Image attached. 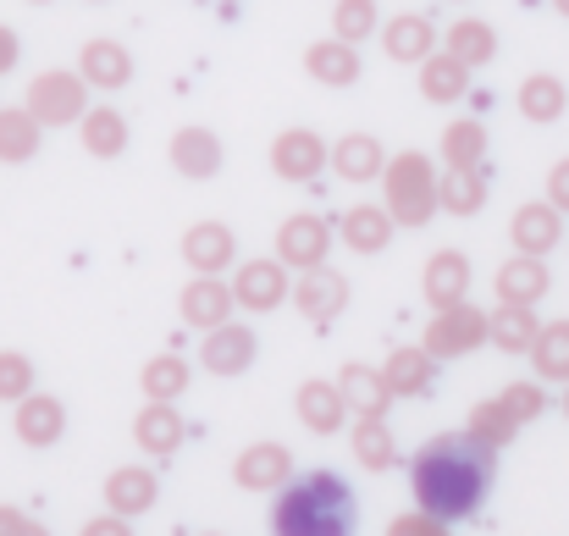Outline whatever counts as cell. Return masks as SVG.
Returning a JSON list of instances; mask_svg holds the SVG:
<instances>
[{
    "mask_svg": "<svg viewBox=\"0 0 569 536\" xmlns=\"http://www.w3.org/2000/svg\"><path fill=\"white\" fill-rule=\"evenodd\" d=\"M139 387H144L150 398L178 404V398L189 393V359H183V355H156L144 370H139Z\"/></svg>",
    "mask_w": 569,
    "mask_h": 536,
    "instance_id": "8d00e7d4",
    "label": "cell"
},
{
    "mask_svg": "<svg viewBox=\"0 0 569 536\" xmlns=\"http://www.w3.org/2000/svg\"><path fill=\"white\" fill-rule=\"evenodd\" d=\"M448 50L476 72V67H487V61L498 56V33H492L481 17H465V22H453V28H448Z\"/></svg>",
    "mask_w": 569,
    "mask_h": 536,
    "instance_id": "d590c367",
    "label": "cell"
},
{
    "mask_svg": "<svg viewBox=\"0 0 569 536\" xmlns=\"http://www.w3.org/2000/svg\"><path fill=\"white\" fill-rule=\"evenodd\" d=\"M387 387L398 393V398H426L431 393V381H437V355L420 344V349H392L387 355Z\"/></svg>",
    "mask_w": 569,
    "mask_h": 536,
    "instance_id": "83f0119b",
    "label": "cell"
},
{
    "mask_svg": "<svg viewBox=\"0 0 569 536\" xmlns=\"http://www.w3.org/2000/svg\"><path fill=\"white\" fill-rule=\"evenodd\" d=\"M470 431H476L487 448H503V443H515L520 420L503 409V398H487V404H476V409H470Z\"/></svg>",
    "mask_w": 569,
    "mask_h": 536,
    "instance_id": "ab89813d",
    "label": "cell"
},
{
    "mask_svg": "<svg viewBox=\"0 0 569 536\" xmlns=\"http://www.w3.org/2000/svg\"><path fill=\"white\" fill-rule=\"evenodd\" d=\"M232 482L243 493H282L293 482V454L282 443H249L232 465Z\"/></svg>",
    "mask_w": 569,
    "mask_h": 536,
    "instance_id": "30bf717a",
    "label": "cell"
},
{
    "mask_svg": "<svg viewBox=\"0 0 569 536\" xmlns=\"http://www.w3.org/2000/svg\"><path fill=\"white\" fill-rule=\"evenodd\" d=\"M470 255L465 249H437L431 260H426V277H420V294H426V305L431 310H453V305H465L470 299Z\"/></svg>",
    "mask_w": 569,
    "mask_h": 536,
    "instance_id": "ba28073f",
    "label": "cell"
},
{
    "mask_svg": "<svg viewBox=\"0 0 569 536\" xmlns=\"http://www.w3.org/2000/svg\"><path fill=\"white\" fill-rule=\"evenodd\" d=\"M305 72L327 89H349V83H360V50L349 39H321L305 50Z\"/></svg>",
    "mask_w": 569,
    "mask_h": 536,
    "instance_id": "d6986e66",
    "label": "cell"
},
{
    "mask_svg": "<svg viewBox=\"0 0 569 536\" xmlns=\"http://www.w3.org/2000/svg\"><path fill=\"white\" fill-rule=\"evenodd\" d=\"M78 536H133V526H128V515H117V509H111V515L89 520V526H83Z\"/></svg>",
    "mask_w": 569,
    "mask_h": 536,
    "instance_id": "bcb514c9",
    "label": "cell"
},
{
    "mask_svg": "<svg viewBox=\"0 0 569 536\" xmlns=\"http://www.w3.org/2000/svg\"><path fill=\"white\" fill-rule=\"evenodd\" d=\"M355 459L366 470H392L398 465V443H392L387 420H377V415H360L355 420Z\"/></svg>",
    "mask_w": 569,
    "mask_h": 536,
    "instance_id": "e575fe53",
    "label": "cell"
},
{
    "mask_svg": "<svg viewBox=\"0 0 569 536\" xmlns=\"http://www.w3.org/2000/svg\"><path fill=\"white\" fill-rule=\"evenodd\" d=\"M553 6H559V11H565V17H569V0H553Z\"/></svg>",
    "mask_w": 569,
    "mask_h": 536,
    "instance_id": "681fc988",
    "label": "cell"
},
{
    "mask_svg": "<svg viewBox=\"0 0 569 536\" xmlns=\"http://www.w3.org/2000/svg\"><path fill=\"white\" fill-rule=\"evenodd\" d=\"M183 437H189V426H183L178 404H167V398H150V404L139 409V420H133V443H139L144 454H156V459H172V454L183 448Z\"/></svg>",
    "mask_w": 569,
    "mask_h": 536,
    "instance_id": "5bb4252c",
    "label": "cell"
},
{
    "mask_svg": "<svg viewBox=\"0 0 569 536\" xmlns=\"http://www.w3.org/2000/svg\"><path fill=\"white\" fill-rule=\"evenodd\" d=\"M232 255H238V238H232L227 221H193L183 232V260L199 277H221L232 266Z\"/></svg>",
    "mask_w": 569,
    "mask_h": 536,
    "instance_id": "9a60e30c",
    "label": "cell"
},
{
    "mask_svg": "<svg viewBox=\"0 0 569 536\" xmlns=\"http://www.w3.org/2000/svg\"><path fill=\"white\" fill-rule=\"evenodd\" d=\"M61 431H67V409H61V398H50V393H28V398L17 404V437H22L28 448H56Z\"/></svg>",
    "mask_w": 569,
    "mask_h": 536,
    "instance_id": "e0dca14e",
    "label": "cell"
},
{
    "mask_svg": "<svg viewBox=\"0 0 569 536\" xmlns=\"http://www.w3.org/2000/svg\"><path fill=\"white\" fill-rule=\"evenodd\" d=\"M172 167L193 182L216 178V172H221V139H216L210 128H178V133H172Z\"/></svg>",
    "mask_w": 569,
    "mask_h": 536,
    "instance_id": "484cf974",
    "label": "cell"
},
{
    "mask_svg": "<svg viewBox=\"0 0 569 536\" xmlns=\"http://www.w3.org/2000/svg\"><path fill=\"white\" fill-rule=\"evenodd\" d=\"M387 536H448V520H437V515H426V509H415V515H398Z\"/></svg>",
    "mask_w": 569,
    "mask_h": 536,
    "instance_id": "ee69618b",
    "label": "cell"
},
{
    "mask_svg": "<svg viewBox=\"0 0 569 536\" xmlns=\"http://www.w3.org/2000/svg\"><path fill=\"white\" fill-rule=\"evenodd\" d=\"M420 95H426L431 106H453V100H465V95H470V67H465L453 50L426 56V61H420Z\"/></svg>",
    "mask_w": 569,
    "mask_h": 536,
    "instance_id": "f1b7e54d",
    "label": "cell"
},
{
    "mask_svg": "<svg viewBox=\"0 0 569 536\" xmlns=\"http://www.w3.org/2000/svg\"><path fill=\"white\" fill-rule=\"evenodd\" d=\"M498 398H503V409H509L520 426H526V420H537V415L548 409V393H542V381H509Z\"/></svg>",
    "mask_w": 569,
    "mask_h": 536,
    "instance_id": "7bdbcfd3",
    "label": "cell"
},
{
    "mask_svg": "<svg viewBox=\"0 0 569 536\" xmlns=\"http://www.w3.org/2000/svg\"><path fill=\"white\" fill-rule=\"evenodd\" d=\"M0 536H50V532H44L39 520H28L22 509H6V504H0Z\"/></svg>",
    "mask_w": 569,
    "mask_h": 536,
    "instance_id": "f6af8a7d",
    "label": "cell"
},
{
    "mask_svg": "<svg viewBox=\"0 0 569 536\" xmlns=\"http://www.w3.org/2000/svg\"><path fill=\"white\" fill-rule=\"evenodd\" d=\"M548 199H553L559 210H569V156L553 167V172H548Z\"/></svg>",
    "mask_w": 569,
    "mask_h": 536,
    "instance_id": "7dc6e473",
    "label": "cell"
},
{
    "mask_svg": "<svg viewBox=\"0 0 569 536\" xmlns=\"http://www.w3.org/2000/svg\"><path fill=\"white\" fill-rule=\"evenodd\" d=\"M338 387H343V398H349L355 415H377V420H387V409L398 398L387 387V370H371V365H343L338 370Z\"/></svg>",
    "mask_w": 569,
    "mask_h": 536,
    "instance_id": "7402d4cb",
    "label": "cell"
},
{
    "mask_svg": "<svg viewBox=\"0 0 569 536\" xmlns=\"http://www.w3.org/2000/svg\"><path fill=\"white\" fill-rule=\"evenodd\" d=\"M232 294H238V305L243 310H277L282 299H293V288H288V260H243L238 271H232Z\"/></svg>",
    "mask_w": 569,
    "mask_h": 536,
    "instance_id": "9c48e42d",
    "label": "cell"
},
{
    "mask_svg": "<svg viewBox=\"0 0 569 536\" xmlns=\"http://www.w3.org/2000/svg\"><path fill=\"white\" fill-rule=\"evenodd\" d=\"M392 210H381V205H355V210H343V221H338V238L355 249V255H381L387 244H392Z\"/></svg>",
    "mask_w": 569,
    "mask_h": 536,
    "instance_id": "44dd1931",
    "label": "cell"
},
{
    "mask_svg": "<svg viewBox=\"0 0 569 536\" xmlns=\"http://www.w3.org/2000/svg\"><path fill=\"white\" fill-rule=\"evenodd\" d=\"M293 305L310 327H332L349 305V277L338 266H310L299 282H293Z\"/></svg>",
    "mask_w": 569,
    "mask_h": 536,
    "instance_id": "8992f818",
    "label": "cell"
},
{
    "mask_svg": "<svg viewBox=\"0 0 569 536\" xmlns=\"http://www.w3.org/2000/svg\"><path fill=\"white\" fill-rule=\"evenodd\" d=\"M33 393V359L0 349V404H22Z\"/></svg>",
    "mask_w": 569,
    "mask_h": 536,
    "instance_id": "b9f144b4",
    "label": "cell"
},
{
    "mask_svg": "<svg viewBox=\"0 0 569 536\" xmlns=\"http://www.w3.org/2000/svg\"><path fill=\"white\" fill-rule=\"evenodd\" d=\"M83 150L100 156V161H117V156L128 150V122H122V111H111V106L89 111V117H83Z\"/></svg>",
    "mask_w": 569,
    "mask_h": 536,
    "instance_id": "836d02e7",
    "label": "cell"
},
{
    "mask_svg": "<svg viewBox=\"0 0 569 536\" xmlns=\"http://www.w3.org/2000/svg\"><path fill=\"white\" fill-rule=\"evenodd\" d=\"M565 106H569V95L553 72H537V78L520 83V117H526V122H542V128H548V122L565 117Z\"/></svg>",
    "mask_w": 569,
    "mask_h": 536,
    "instance_id": "d6a6232c",
    "label": "cell"
},
{
    "mask_svg": "<svg viewBox=\"0 0 569 536\" xmlns=\"http://www.w3.org/2000/svg\"><path fill=\"white\" fill-rule=\"evenodd\" d=\"M327 255H332V221H327V216L299 210V216H288V221L277 227V260L310 271V266H327Z\"/></svg>",
    "mask_w": 569,
    "mask_h": 536,
    "instance_id": "52a82bcc",
    "label": "cell"
},
{
    "mask_svg": "<svg viewBox=\"0 0 569 536\" xmlns=\"http://www.w3.org/2000/svg\"><path fill=\"white\" fill-rule=\"evenodd\" d=\"M531 359H537V376H542V381H569V321L542 327Z\"/></svg>",
    "mask_w": 569,
    "mask_h": 536,
    "instance_id": "74e56055",
    "label": "cell"
},
{
    "mask_svg": "<svg viewBox=\"0 0 569 536\" xmlns=\"http://www.w3.org/2000/svg\"><path fill=\"white\" fill-rule=\"evenodd\" d=\"M78 72H83L94 89H128V83H133V56H128L117 39H89L83 56H78Z\"/></svg>",
    "mask_w": 569,
    "mask_h": 536,
    "instance_id": "cb8c5ba5",
    "label": "cell"
},
{
    "mask_svg": "<svg viewBox=\"0 0 569 536\" xmlns=\"http://www.w3.org/2000/svg\"><path fill=\"white\" fill-rule=\"evenodd\" d=\"M565 415H569V393H565Z\"/></svg>",
    "mask_w": 569,
    "mask_h": 536,
    "instance_id": "f907efd6",
    "label": "cell"
},
{
    "mask_svg": "<svg viewBox=\"0 0 569 536\" xmlns=\"http://www.w3.org/2000/svg\"><path fill=\"white\" fill-rule=\"evenodd\" d=\"M89 78L83 72H39L28 83V111L44 122V128H67V122H83L89 117Z\"/></svg>",
    "mask_w": 569,
    "mask_h": 536,
    "instance_id": "277c9868",
    "label": "cell"
},
{
    "mask_svg": "<svg viewBox=\"0 0 569 536\" xmlns=\"http://www.w3.org/2000/svg\"><path fill=\"white\" fill-rule=\"evenodd\" d=\"M156 498H161V482H156V470H144V465H122V470H111V482H106V509H117V515H144V509H156Z\"/></svg>",
    "mask_w": 569,
    "mask_h": 536,
    "instance_id": "ffe728a7",
    "label": "cell"
},
{
    "mask_svg": "<svg viewBox=\"0 0 569 536\" xmlns=\"http://www.w3.org/2000/svg\"><path fill=\"white\" fill-rule=\"evenodd\" d=\"M232 305H238V294H232L221 277H193L189 288H183V321L199 327V332L232 321Z\"/></svg>",
    "mask_w": 569,
    "mask_h": 536,
    "instance_id": "ac0fdd59",
    "label": "cell"
},
{
    "mask_svg": "<svg viewBox=\"0 0 569 536\" xmlns=\"http://www.w3.org/2000/svg\"><path fill=\"white\" fill-rule=\"evenodd\" d=\"M548 266H542V255H515V260H503L498 266V277H492V288H498V299H509V305H537L542 294H548Z\"/></svg>",
    "mask_w": 569,
    "mask_h": 536,
    "instance_id": "d4e9b609",
    "label": "cell"
},
{
    "mask_svg": "<svg viewBox=\"0 0 569 536\" xmlns=\"http://www.w3.org/2000/svg\"><path fill=\"white\" fill-rule=\"evenodd\" d=\"M537 338H542L537 310H531V305H509V299H498V310H492V344H498L503 355H531Z\"/></svg>",
    "mask_w": 569,
    "mask_h": 536,
    "instance_id": "f546056e",
    "label": "cell"
},
{
    "mask_svg": "<svg viewBox=\"0 0 569 536\" xmlns=\"http://www.w3.org/2000/svg\"><path fill=\"white\" fill-rule=\"evenodd\" d=\"M509 238H515V249L520 255H553L559 249V238H565V210L553 205V199H542V205H520L515 210V221H509Z\"/></svg>",
    "mask_w": 569,
    "mask_h": 536,
    "instance_id": "4fadbf2b",
    "label": "cell"
},
{
    "mask_svg": "<svg viewBox=\"0 0 569 536\" xmlns=\"http://www.w3.org/2000/svg\"><path fill=\"white\" fill-rule=\"evenodd\" d=\"M492 344V316H481L476 305H453V310H437L431 327H426V349L437 359H459L470 349Z\"/></svg>",
    "mask_w": 569,
    "mask_h": 536,
    "instance_id": "5b68a950",
    "label": "cell"
},
{
    "mask_svg": "<svg viewBox=\"0 0 569 536\" xmlns=\"http://www.w3.org/2000/svg\"><path fill=\"white\" fill-rule=\"evenodd\" d=\"M437 199L448 216H481L487 205V172L481 167H448L442 182H437Z\"/></svg>",
    "mask_w": 569,
    "mask_h": 536,
    "instance_id": "4dcf8cb0",
    "label": "cell"
},
{
    "mask_svg": "<svg viewBox=\"0 0 569 536\" xmlns=\"http://www.w3.org/2000/svg\"><path fill=\"white\" fill-rule=\"evenodd\" d=\"M204 536H216V532H204Z\"/></svg>",
    "mask_w": 569,
    "mask_h": 536,
    "instance_id": "f5cc1de1",
    "label": "cell"
},
{
    "mask_svg": "<svg viewBox=\"0 0 569 536\" xmlns=\"http://www.w3.org/2000/svg\"><path fill=\"white\" fill-rule=\"evenodd\" d=\"M492 448L465 426V431H442L431 437L415 459H409V487H415V504L448 526L481 515L487 493H492Z\"/></svg>",
    "mask_w": 569,
    "mask_h": 536,
    "instance_id": "6da1fadb",
    "label": "cell"
},
{
    "mask_svg": "<svg viewBox=\"0 0 569 536\" xmlns=\"http://www.w3.org/2000/svg\"><path fill=\"white\" fill-rule=\"evenodd\" d=\"M33 6H44V0H33Z\"/></svg>",
    "mask_w": 569,
    "mask_h": 536,
    "instance_id": "816d5d0a",
    "label": "cell"
},
{
    "mask_svg": "<svg viewBox=\"0 0 569 536\" xmlns=\"http://www.w3.org/2000/svg\"><path fill=\"white\" fill-rule=\"evenodd\" d=\"M381 182H387V210H392V221H403V227H426V221L442 210L431 156H420V150L392 156L387 172H381Z\"/></svg>",
    "mask_w": 569,
    "mask_h": 536,
    "instance_id": "3957f363",
    "label": "cell"
},
{
    "mask_svg": "<svg viewBox=\"0 0 569 536\" xmlns=\"http://www.w3.org/2000/svg\"><path fill=\"white\" fill-rule=\"evenodd\" d=\"M481 156H487V128L481 122L442 128V161L448 167H481Z\"/></svg>",
    "mask_w": 569,
    "mask_h": 536,
    "instance_id": "f35d334b",
    "label": "cell"
},
{
    "mask_svg": "<svg viewBox=\"0 0 569 536\" xmlns=\"http://www.w3.org/2000/svg\"><path fill=\"white\" fill-rule=\"evenodd\" d=\"M17 56H22V44H17V33L0 22V72H11V67H17Z\"/></svg>",
    "mask_w": 569,
    "mask_h": 536,
    "instance_id": "c3c4849f",
    "label": "cell"
},
{
    "mask_svg": "<svg viewBox=\"0 0 569 536\" xmlns=\"http://www.w3.org/2000/svg\"><path fill=\"white\" fill-rule=\"evenodd\" d=\"M327 161H332V150H327L321 133H310V128H288V133H277V145H271V172L288 182H310Z\"/></svg>",
    "mask_w": 569,
    "mask_h": 536,
    "instance_id": "8fae6325",
    "label": "cell"
},
{
    "mask_svg": "<svg viewBox=\"0 0 569 536\" xmlns=\"http://www.w3.org/2000/svg\"><path fill=\"white\" fill-rule=\"evenodd\" d=\"M343 415H349V398H343V387H338V381H321V376H310V381L299 387V420H305L316 437H332V431H343Z\"/></svg>",
    "mask_w": 569,
    "mask_h": 536,
    "instance_id": "2e32d148",
    "label": "cell"
},
{
    "mask_svg": "<svg viewBox=\"0 0 569 536\" xmlns=\"http://www.w3.org/2000/svg\"><path fill=\"white\" fill-rule=\"evenodd\" d=\"M332 172L343 182H371L387 172V150H381L377 133H349L332 145Z\"/></svg>",
    "mask_w": 569,
    "mask_h": 536,
    "instance_id": "4316f807",
    "label": "cell"
},
{
    "mask_svg": "<svg viewBox=\"0 0 569 536\" xmlns=\"http://www.w3.org/2000/svg\"><path fill=\"white\" fill-rule=\"evenodd\" d=\"M360 498L338 470H305L271 498V536H355Z\"/></svg>",
    "mask_w": 569,
    "mask_h": 536,
    "instance_id": "7a4b0ae2",
    "label": "cell"
},
{
    "mask_svg": "<svg viewBox=\"0 0 569 536\" xmlns=\"http://www.w3.org/2000/svg\"><path fill=\"white\" fill-rule=\"evenodd\" d=\"M39 139H44V122L33 111H0V161H11V167L33 161Z\"/></svg>",
    "mask_w": 569,
    "mask_h": 536,
    "instance_id": "1f68e13d",
    "label": "cell"
},
{
    "mask_svg": "<svg viewBox=\"0 0 569 536\" xmlns=\"http://www.w3.org/2000/svg\"><path fill=\"white\" fill-rule=\"evenodd\" d=\"M381 44H387V56L392 61H426V56H437V28H431V17H420V11H403V17H392L387 28H381Z\"/></svg>",
    "mask_w": 569,
    "mask_h": 536,
    "instance_id": "603a6c76",
    "label": "cell"
},
{
    "mask_svg": "<svg viewBox=\"0 0 569 536\" xmlns=\"http://www.w3.org/2000/svg\"><path fill=\"white\" fill-rule=\"evenodd\" d=\"M332 28H338V39H349V44L371 39V33L381 28L377 0H338V11H332Z\"/></svg>",
    "mask_w": 569,
    "mask_h": 536,
    "instance_id": "60d3db41",
    "label": "cell"
},
{
    "mask_svg": "<svg viewBox=\"0 0 569 536\" xmlns=\"http://www.w3.org/2000/svg\"><path fill=\"white\" fill-rule=\"evenodd\" d=\"M254 355H260V338H254L249 327L221 321V327H210V332H204L199 365H204L210 376H243V370L254 365Z\"/></svg>",
    "mask_w": 569,
    "mask_h": 536,
    "instance_id": "7c38bea8",
    "label": "cell"
}]
</instances>
